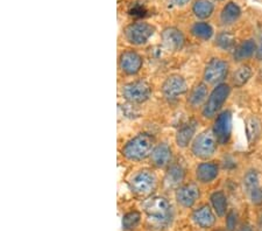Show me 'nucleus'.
Listing matches in <instances>:
<instances>
[{
  "mask_svg": "<svg viewBox=\"0 0 262 231\" xmlns=\"http://www.w3.org/2000/svg\"><path fill=\"white\" fill-rule=\"evenodd\" d=\"M154 147V138L147 133H140L126 142L121 153L129 161H141L150 157Z\"/></svg>",
  "mask_w": 262,
  "mask_h": 231,
  "instance_id": "1",
  "label": "nucleus"
},
{
  "mask_svg": "<svg viewBox=\"0 0 262 231\" xmlns=\"http://www.w3.org/2000/svg\"><path fill=\"white\" fill-rule=\"evenodd\" d=\"M143 210L147 214L148 220L154 225L167 226L172 218V207L169 201L161 196H155L143 202Z\"/></svg>",
  "mask_w": 262,
  "mask_h": 231,
  "instance_id": "2",
  "label": "nucleus"
},
{
  "mask_svg": "<svg viewBox=\"0 0 262 231\" xmlns=\"http://www.w3.org/2000/svg\"><path fill=\"white\" fill-rule=\"evenodd\" d=\"M230 94L231 88L229 84H218V86L213 89V91L211 92L208 100H206V103L204 104V108H203V116H204L205 118H212V117L217 115V112L221 110L224 103H225L226 99L229 98Z\"/></svg>",
  "mask_w": 262,
  "mask_h": 231,
  "instance_id": "3",
  "label": "nucleus"
},
{
  "mask_svg": "<svg viewBox=\"0 0 262 231\" xmlns=\"http://www.w3.org/2000/svg\"><path fill=\"white\" fill-rule=\"evenodd\" d=\"M218 141L215 139L214 133L211 130L202 132L193 140L191 151L195 157L200 159H209L217 151Z\"/></svg>",
  "mask_w": 262,
  "mask_h": 231,
  "instance_id": "4",
  "label": "nucleus"
},
{
  "mask_svg": "<svg viewBox=\"0 0 262 231\" xmlns=\"http://www.w3.org/2000/svg\"><path fill=\"white\" fill-rule=\"evenodd\" d=\"M156 182H158V179L153 172L142 170L135 173L129 180V188L137 195L146 196L154 191Z\"/></svg>",
  "mask_w": 262,
  "mask_h": 231,
  "instance_id": "5",
  "label": "nucleus"
},
{
  "mask_svg": "<svg viewBox=\"0 0 262 231\" xmlns=\"http://www.w3.org/2000/svg\"><path fill=\"white\" fill-rule=\"evenodd\" d=\"M155 28L150 24L138 21L128 25L125 28V39L134 46H142L147 44V41L150 39V36L154 34Z\"/></svg>",
  "mask_w": 262,
  "mask_h": 231,
  "instance_id": "6",
  "label": "nucleus"
},
{
  "mask_svg": "<svg viewBox=\"0 0 262 231\" xmlns=\"http://www.w3.org/2000/svg\"><path fill=\"white\" fill-rule=\"evenodd\" d=\"M150 86L145 81H135L122 88V96L125 99L134 104L145 103L150 97Z\"/></svg>",
  "mask_w": 262,
  "mask_h": 231,
  "instance_id": "7",
  "label": "nucleus"
},
{
  "mask_svg": "<svg viewBox=\"0 0 262 231\" xmlns=\"http://www.w3.org/2000/svg\"><path fill=\"white\" fill-rule=\"evenodd\" d=\"M212 131L218 144L226 145L230 141L232 134V113L230 111L219 113L214 120Z\"/></svg>",
  "mask_w": 262,
  "mask_h": 231,
  "instance_id": "8",
  "label": "nucleus"
},
{
  "mask_svg": "<svg viewBox=\"0 0 262 231\" xmlns=\"http://www.w3.org/2000/svg\"><path fill=\"white\" fill-rule=\"evenodd\" d=\"M229 73V65L222 58H212L205 67L204 81L209 84H221Z\"/></svg>",
  "mask_w": 262,
  "mask_h": 231,
  "instance_id": "9",
  "label": "nucleus"
},
{
  "mask_svg": "<svg viewBox=\"0 0 262 231\" xmlns=\"http://www.w3.org/2000/svg\"><path fill=\"white\" fill-rule=\"evenodd\" d=\"M187 82L181 75H170L162 86V94L168 100H175L187 92Z\"/></svg>",
  "mask_w": 262,
  "mask_h": 231,
  "instance_id": "10",
  "label": "nucleus"
},
{
  "mask_svg": "<svg viewBox=\"0 0 262 231\" xmlns=\"http://www.w3.org/2000/svg\"><path fill=\"white\" fill-rule=\"evenodd\" d=\"M201 192L197 184L188 183L184 186H181L176 191V201L184 208H191L196 201L200 199Z\"/></svg>",
  "mask_w": 262,
  "mask_h": 231,
  "instance_id": "11",
  "label": "nucleus"
},
{
  "mask_svg": "<svg viewBox=\"0 0 262 231\" xmlns=\"http://www.w3.org/2000/svg\"><path fill=\"white\" fill-rule=\"evenodd\" d=\"M143 60L134 50L122 52L119 57V66L121 70L127 75H135L141 70Z\"/></svg>",
  "mask_w": 262,
  "mask_h": 231,
  "instance_id": "12",
  "label": "nucleus"
},
{
  "mask_svg": "<svg viewBox=\"0 0 262 231\" xmlns=\"http://www.w3.org/2000/svg\"><path fill=\"white\" fill-rule=\"evenodd\" d=\"M161 39L164 47L169 50H181L184 46V35L180 29L175 27L166 28L162 32Z\"/></svg>",
  "mask_w": 262,
  "mask_h": 231,
  "instance_id": "13",
  "label": "nucleus"
},
{
  "mask_svg": "<svg viewBox=\"0 0 262 231\" xmlns=\"http://www.w3.org/2000/svg\"><path fill=\"white\" fill-rule=\"evenodd\" d=\"M171 157L172 154L170 146L166 144V142H161V144L154 147L150 155V160L155 167L163 168L169 166V163L171 161Z\"/></svg>",
  "mask_w": 262,
  "mask_h": 231,
  "instance_id": "14",
  "label": "nucleus"
},
{
  "mask_svg": "<svg viewBox=\"0 0 262 231\" xmlns=\"http://www.w3.org/2000/svg\"><path fill=\"white\" fill-rule=\"evenodd\" d=\"M219 167L214 162H203L196 168V179L201 183H210L217 179Z\"/></svg>",
  "mask_w": 262,
  "mask_h": 231,
  "instance_id": "15",
  "label": "nucleus"
},
{
  "mask_svg": "<svg viewBox=\"0 0 262 231\" xmlns=\"http://www.w3.org/2000/svg\"><path fill=\"white\" fill-rule=\"evenodd\" d=\"M196 129H197V123L195 120H190L188 123L182 125L179 129V131H177L176 137H175L177 146L182 147V149L187 147L190 142H191L193 136H195Z\"/></svg>",
  "mask_w": 262,
  "mask_h": 231,
  "instance_id": "16",
  "label": "nucleus"
},
{
  "mask_svg": "<svg viewBox=\"0 0 262 231\" xmlns=\"http://www.w3.org/2000/svg\"><path fill=\"white\" fill-rule=\"evenodd\" d=\"M192 220L197 225H200L201 228L208 229L211 228L215 223V217L212 210L209 205H202L201 208L196 209L192 214Z\"/></svg>",
  "mask_w": 262,
  "mask_h": 231,
  "instance_id": "17",
  "label": "nucleus"
},
{
  "mask_svg": "<svg viewBox=\"0 0 262 231\" xmlns=\"http://www.w3.org/2000/svg\"><path fill=\"white\" fill-rule=\"evenodd\" d=\"M185 176L184 168L179 163L169 166L166 176H164V186L167 188H176L183 182Z\"/></svg>",
  "mask_w": 262,
  "mask_h": 231,
  "instance_id": "18",
  "label": "nucleus"
},
{
  "mask_svg": "<svg viewBox=\"0 0 262 231\" xmlns=\"http://www.w3.org/2000/svg\"><path fill=\"white\" fill-rule=\"evenodd\" d=\"M208 87L204 83H200L192 88L188 97V104L191 108H200L208 100Z\"/></svg>",
  "mask_w": 262,
  "mask_h": 231,
  "instance_id": "19",
  "label": "nucleus"
},
{
  "mask_svg": "<svg viewBox=\"0 0 262 231\" xmlns=\"http://www.w3.org/2000/svg\"><path fill=\"white\" fill-rule=\"evenodd\" d=\"M240 15H242V10H240V7L236 5L235 3L231 2L229 4H226L225 7L223 8L221 20L224 25H232L240 18Z\"/></svg>",
  "mask_w": 262,
  "mask_h": 231,
  "instance_id": "20",
  "label": "nucleus"
},
{
  "mask_svg": "<svg viewBox=\"0 0 262 231\" xmlns=\"http://www.w3.org/2000/svg\"><path fill=\"white\" fill-rule=\"evenodd\" d=\"M256 44L254 40H246L243 44H240L234 50V60L235 61H244L246 58L251 57L253 54L256 52Z\"/></svg>",
  "mask_w": 262,
  "mask_h": 231,
  "instance_id": "21",
  "label": "nucleus"
},
{
  "mask_svg": "<svg viewBox=\"0 0 262 231\" xmlns=\"http://www.w3.org/2000/svg\"><path fill=\"white\" fill-rule=\"evenodd\" d=\"M214 11L213 4L210 2V0H196L193 3L192 6V12L198 19H208L212 15Z\"/></svg>",
  "mask_w": 262,
  "mask_h": 231,
  "instance_id": "22",
  "label": "nucleus"
},
{
  "mask_svg": "<svg viewBox=\"0 0 262 231\" xmlns=\"http://www.w3.org/2000/svg\"><path fill=\"white\" fill-rule=\"evenodd\" d=\"M211 203H212V207L214 209V212L217 213V215L219 217L225 216L226 210H227V199L226 195L224 194L223 192H214L212 195L210 197Z\"/></svg>",
  "mask_w": 262,
  "mask_h": 231,
  "instance_id": "23",
  "label": "nucleus"
},
{
  "mask_svg": "<svg viewBox=\"0 0 262 231\" xmlns=\"http://www.w3.org/2000/svg\"><path fill=\"white\" fill-rule=\"evenodd\" d=\"M191 34L201 40H209L213 35V28L208 23H196L191 27Z\"/></svg>",
  "mask_w": 262,
  "mask_h": 231,
  "instance_id": "24",
  "label": "nucleus"
},
{
  "mask_svg": "<svg viewBox=\"0 0 262 231\" xmlns=\"http://www.w3.org/2000/svg\"><path fill=\"white\" fill-rule=\"evenodd\" d=\"M252 76V69L249 66H242L240 68H238V70L234 71L233 77H232V82H233L234 87L236 88H242L243 86H245L248 81L249 78Z\"/></svg>",
  "mask_w": 262,
  "mask_h": 231,
  "instance_id": "25",
  "label": "nucleus"
},
{
  "mask_svg": "<svg viewBox=\"0 0 262 231\" xmlns=\"http://www.w3.org/2000/svg\"><path fill=\"white\" fill-rule=\"evenodd\" d=\"M141 221V214L139 212L127 213L122 217V229L126 231L133 230L138 226Z\"/></svg>",
  "mask_w": 262,
  "mask_h": 231,
  "instance_id": "26",
  "label": "nucleus"
},
{
  "mask_svg": "<svg viewBox=\"0 0 262 231\" xmlns=\"http://www.w3.org/2000/svg\"><path fill=\"white\" fill-rule=\"evenodd\" d=\"M246 132L247 138L249 142H253L256 140L260 133V121L257 120L255 117H251L246 121Z\"/></svg>",
  "mask_w": 262,
  "mask_h": 231,
  "instance_id": "27",
  "label": "nucleus"
},
{
  "mask_svg": "<svg viewBox=\"0 0 262 231\" xmlns=\"http://www.w3.org/2000/svg\"><path fill=\"white\" fill-rule=\"evenodd\" d=\"M234 44H235L234 35H232L227 32H223L221 34H218L217 39H215V45L224 50L232 49L234 47Z\"/></svg>",
  "mask_w": 262,
  "mask_h": 231,
  "instance_id": "28",
  "label": "nucleus"
},
{
  "mask_svg": "<svg viewBox=\"0 0 262 231\" xmlns=\"http://www.w3.org/2000/svg\"><path fill=\"white\" fill-rule=\"evenodd\" d=\"M244 186L245 189L251 194V193L259 187V174L256 171H248L244 176Z\"/></svg>",
  "mask_w": 262,
  "mask_h": 231,
  "instance_id": "29",
  "label": "nucleus"
},
{
  "mask_svg": "<svg viewBox=\"0 0 262 231\" xmlns=\"http://www.w3.org/2000/svg\"><path fill=\"white\" fill-rule=\"evenodd\" d=\"M236 223H238V214H236L234 210H231V212L227 214L226 217L227 231H234L236 228Z\"/></svg>",
  "mask_w": 262,
  "mask_h": 231,
  "instance_id": "30",
  "label": "nucleus"
},
{
  "mask_svg": "<svg viewBox=\"0 0 262 231\" xmlns=\"http://www.w3.org/2000/svg\"><path fill=\"white\" fill-rule=\"evenodd\" d=\"M249 195H251V200L253 204L255 205L262 204V187H257Z\"/></svg>",
  "mask_w": 262,
  "mask_h": 231,
  "instance_id": "31",
  "label": "nucleus"
},
{
  "mask_svg": "<svg viewBox=\"0 0 262 231\" xmlns=\"http://www.w3.org/2000/svg\"><path fill=\"white\" fill-rule=\"evenodd\" d=\"M130 12V14L132 15H135V16H143V15H146V10H145V7L143 6H140V5H137V6H134L132 10L129 11Z\"/></svg>",
  "mask_w": 262,
  "mask_h": 231,
  "instance_id": "32",
  "label": "nucleus"
},
{
  "mask_svg": "<svg viewBox=\"0 0 262 231\" xmlns=\"http://www.w3.org/2000/svg\"><path fill=\"white\" fill-rule=\"evenodd\" d=\"M169 3L170 4H172V5H175V6H184V5H187V4L190 2V0H168Z\"/></svg>",
  "mask_w": 262,
  "mask_h": 231,
  "instance_id": "33",
  "label": "nucleus"
},
{
  "mask_svg": "<svg viewBox=\"0 0 262 231\" xmlns=\"http://www.w3.org/2000/svg\"><path fill=\"white\" fill-rule=\"evenodd\" d=\"M256 58H257V60L262 61V41H261V44L259 46V48L256 49Z\"/></svg>",
  "mask_w": 262,
  "mask_h": 231,
  "instance_id": "34",
  "label": "nucleus"
},
{
  "mask_svg": "<svg viewBox=\"0 0 262 231\" xmlns=\"http://www.w3.org/2000/svg\"><path fill=\"white\" fill-rule=\"evenodd\" d=\"M238 231H253V230H252L251 226L247 225V224H245V225H243L242 228H240Z\"/></svg>",
  "mask_w": 262,
  "mask_h": 231,
  "instance_id": "35",
  "label": "nucleus"
},
{
  "mask_svg": "<svg viewBox=\"0 0 262 231\" xmlns=\"http://www.w3.org/2000/svg\"><path fill=\"white\" fill-rule=\"evenodd\" d=\"M215 2H222V0H215Z\"/></svg>",
  "mask_w": 262,
  "mask_h": 231,
  "instance_id": "36",
  "label": "nucleus"
},
{
  "mask_svg": "<svg viewBox=\"0 0 262 231\" xmlns=\"http://www.w3.org/2000/svg\"><path fill=\"white\" fill-rule=\"evenodd\" d=\"M217 231H224V230H217Z\"/></svg>",
  "mask_w": 262,
  "mask_h": 231,
  "instance_id": "37",
  "label": "nucleus"
}]
</instances>
